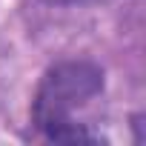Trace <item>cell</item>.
Here are the masks:
<instances>
[{
  "label": "cell",
  "mask_w": 146,
  "mask_h": 146,
  "mask_svg": "<svg viewBox=\"0 0 146 146\" xmlns=\"http://www.w3.org/2000/svg\"><path fill=\"white\" fill-rule=\"evenodd\" d=\"M103 92V69L92 60H60L37 83L32 120L43 137L54 143H100L103 137L78 120V112L86 109Z\"/></svg>",
  "instance_id": "1"
}]
</instances>
